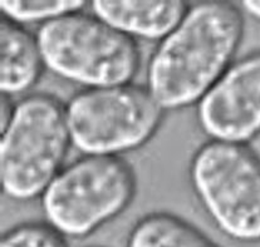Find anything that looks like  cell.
<instances>
[{
  "label": "cell",
  "mask_w": 260,
  "mask_h": 247,
  "mask_svg": "<svg viewBox=\"0 0 260 247\" xmlns=\"http://www.w3.org/2000/svg\"><path fill=\"white\" fill-rule=\"evenodd\" d=\"M72 145L66 105L48 93H31L15 104L0 132V185L8 198L36 200L62 171Z\"/></svg>",
  "instance_id": "7a4b0ae2"
},
{
  "label": "cell",
  "mask_w": 260,
  "mask_h": 247,
  "mask_svg": "<svg viewBox=\"0 0 260 247\" xmlns=\"http://www.w3.org/2000/svg\"><path fill=\"white\" fill-rule=\"evenodd\" d=\"M190 185L217 230L260 243V157L248 145L209 140L190 161Z\"/></svg>",
  "instance_id": "5b68a950"
},
{
  "label": "cell",
  "mask_w": 260,
  "mask_h": 247,
  "mask_svg": "<svg viewBox=\"0 0 260 247\" xmlns=\"http://www.w3.org/2000/svg\"><path fill=\"white\" fill-rule=\"evenodd\" d=\"M0 247H70L67 237L47 222H23L2 235Z\"/></svg>",
  "instance_id": "7c38bea8"
},
{
  "label": "cell",
  "mask_w": 260,
  "mask_h": 247,
  "mask_svg": "<svg viewBox=\"0 0 260 247\" xmlns=\"http://www.w3.org/2000/svg\"><path fill=\"white\" fill-rule=\"evenodd\" d=\"M240 5L250 17L260 20V0H245L241 2Z\"/></svg>",
  "instance_id": "5bb4252c"
},
{
  "label": "cell",
  "mask_w": 260,
  "mask_h": 247,
  "mask_svg": "<svg viewBox=\"0 0 260 247\" xmlns=\"http://www.w3.org/2000/svg\"><path fill=\"white\" fill-rule=\"evenodd\" d=\"M126 247H222L192 222L166 211L142 216L132 226Z\"/></svg>",
  "instance_id": "30bf717a"
},
{
  "label": "cell",
  "mask_w": 260,
  "mask_h": 247,
  "mask_svg": "<svg viewBox=\"0 0 260 247\" xmlns=\"http://www.w3.org/2000/svg\"><path fill=\"white\" fill-rule=\"evenodd\" d=\"M243 36V13L233 3L190 5L153 52L146 88L165 111L198 104L233 65Z\"/></svg>",
  "instance_id": "6da1fadb"
},
{
  "label": "cell",
  "mask_w": 260,
  "mask_h": 247,
  "mask_svg": "<svg viewBox=\"0 0 260 247\" xmlns=\"http://www.w3.org/2000/svg\"><path fill=\"white\" fill-rule=\"evenodd\" d=\"M166 111L146 87L91 88L66 104L72 146L84 156H121L139 150L162 123Z\"/></svg>",
  "instance_id": "8992f818"
},
{
  "label": "cell",
  "mask_w": 260,
  "mask_h": 247,
  "mask_svg": "<svg viewBox=\"0 0 260 247\" xmlns=\"http://www.w3.org/2000/svg\"><path fill=\"white\" fill-rule=\"evenodd\" d=\"M89 3L83 0H2L3 17L18 24L47 23L71 13L82 12Z\"/></svg>",
  "instance_id": "8fae6325"
},
{
  "label": "cell",
  "mask_w": 260,
  "mask_h": 247,
  "mask_svg": "<svg viewBox=\"0 0 260 247\" xmlns=\"http://www.w3.org/2000/svg\"><path fill=\"white\" fill-rule=\"evenodd\" d=\"M92 14L132 39L158 42L184 19L190 5L182 0H95Z\"/></svg>",
  "instance_id": "ba28073f"
},
{
  "label": "cell",
  "mask_w": 260,
  "mask_h": 247,
  "mask_svg": "<svg viewBox=\"0 0 260 247\" xmlns=\"http://www.w3.org/2000/svg\"><path fill=\"white\" fill-rule=\"evenodd\" d=\"M88 247H102V246H88Z\"/></svg>",
  "instance_id": "9a60e30c"
},
{
  "label": "cell",
  "mask_w": 260,
  "mask_h": 247,
  "mask_svg": "<svg viewBox=\"0 0 260 247\" xmlns=\"http://www.w3.org/2000/svg\"><path fill=\"white\" fill-rule=\"evenodd\" d=\"M196 117L210 140L248 145L260 134V53L233 63L198 103Z\"/></svg>",
  "instance_id": "52a82bcc"
},
{
  "label": "cell",
  "mask_w": 260,
  "mask_h": 247,
  "mask_svg": "<svg viewBox=\"0 0 260 247\" xmlns=\"http://www.w3.org/2000/svg\"><path fill=\"white\" fill-rule=\"evenodd\" d=\"M38 41L25 26L8 18L0 20V92L22 94L33 88L43 73Z\"/></svg>",
  "instance_id": "9c48e42d"
},
{
  "label": "cell",
  "mask_w": 260,
  "mask_h": 247,
  "mask_svg": "<svg viewBox=\"0 0 260 247\" xmlns=\"http://www.w3.org/2000/svg\"><path fill=\"white\" fill-rule=\"evenodd\" d=\"M137 176L121 156H83L54 177L41 206L47 224L67 238H83L126 211Z\"/></svg>",
  "instance_id": "277c9868"
},
{
  "label": "cell",
  "mask_w": 260,
  "mask_h": 247,
  "mask_svg": "<svg viewBox=\"0 0 260 247\" xmlns=\"http://www.w3.org/2000/svg\"><path fill=\"white\" fill-rule=\"evenodd\" d=\"M36 37L44 67L87 89L129 84L141 65L137 42L94 14L55 18L41 24Z\"/></svg>",
  "instance_id": "3957f363"
},
{
  "label": "cell",
  "mask_w": 260,
  "mask_h": 247,
  "mask_svg": "<svg viewBox=\"0 0 260 247\" xmlns=\"http://www.w3.org/2000/svg\"><path fill=\"white\" fill-rule=\"evenodd\" d=\"M12 97L2 94V100H0V132L4 131L9 122L12 121L13 113H14L15 104L12 103Z\"/></svg>",
  "instance_id": "4fadbf2b"
}]
</instances>
